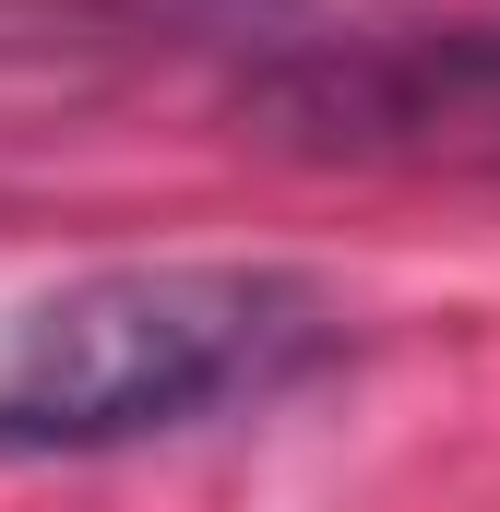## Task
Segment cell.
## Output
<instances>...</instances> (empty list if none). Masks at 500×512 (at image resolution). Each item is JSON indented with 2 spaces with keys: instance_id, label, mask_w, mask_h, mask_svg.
<instances>
[{
  "instance_id": "obj_1",
  "label": "cell",
  "mask_w": 500,
  "mask_h": 512,
  "mask_svg": "<svg viewBox=\"0 0 500 512\" xmlns=\"http://www.w3.org/2000/svg\"><path fill=\"white\" fill-rule=\"evenodd\" d=\"M346 358V298L298 262H96L0 334V465L131 453L262 417Z\"/></svg>"
},
{
  "instance_id": "obj_2",
  "label": "cell",
  "mask_w": 500,
  "mask_h": 512,
  "mask_svg": "<svg viewBox=\"0 0 500 512\" xmlns=\"http://www.w3.org/2000/svg\"><path fill=\"white\" fill-rule=\"evenodd\" d=\"M239 36V120L286 155L334 167H417V179H500V0L441 12H298L262 0Z\"/></svg>"
}]
</instances>
